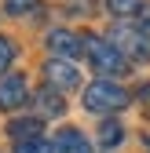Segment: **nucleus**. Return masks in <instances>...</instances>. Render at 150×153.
<instances>
[{
    "label": "nucleus",
    "mask_w": 150,
    "mask_h": 153,
    "mask_svg": "<svg viewBox=\"0 0 150 153\" xmlns=\"http://www.w3.org/2000/svg\"><path fill=\"white\" fill-rule=\"evenodd\" d=\"M106 40L114 44L124 59H132V62H150V33H146V29L128 26V22H117L114 29H110Z\"/></svg>",
    "instance_id": "nucleus-1"
},
{
    "label": "nucleus",
    "mask_w": 150,
    "mask_h": 153,
    "mask_svg": "<svg viewBox=\"0 0 150 153\" xmlns=\"http://www.w3.org/2000/svg\"><path fill=\"white\" fill-rule=\"evenodd\" d=\"M128 102V91L121 88V84H114V80H95V84H88L84 88V106L92 109V113H117V109H124Z\"/></svg>",
    "instance_id": "nucleus-2"
},
{
    "label": "nucleus",
    "mask_w": 150,
    "mask_h": 153,
    "mask_svg": "<svg viewBox=\"0 0 150 153\" xmlns=\"http://www.w3.org/2000/svg\"><path fill=\"white\" fill-rule=\"evenodd\" d=\"M81 40H84V51H88L92 66H95L99 73H110V76L128 73V59H124L110 40H103V36H81Z\"/></svg>",
    "instance_id": "nucleus-3"
},
{
    "label": "nucleus",
    "mask_w": 150,
    "mask_h": 153,
    "mask_svg": "<svg viewBox=\"0 0 150 153\" xmlns=\"http://www.w3.org/2000/svg\"><path fill=\"white\" fill-rule=\"evenodd\" d=\"M44 80H48V88H55V91H73V88L81 84V73H77L73 62L51 59V62H44Z\"/></svg>",
    "instance_id": "nucleus-4"
},
{
    "label": "nucleus",
    "mask_w": 150,
    "mask_h": 153,
    "mask_svg": "<svg viewBox=\"0 0 150 153\" xmlns=\"http://www.w3.org/2000/svg\"><path fill=\"white\" fill-rule=\"evenodd\" d=\"M29 102V88L22 73H4L0 76V109H18Z\"/></svg>",
    "instance_id": "nucleus-5"
},
{
    "label": "nucleus",
    "mask_w": 150,
    "mask_h": 153,
    "mask_svg": "<svg viewBox=\"0 0 150 153\" xmlns=\"http://www.w3.org/2000/svg\"><path fill=\"white\" fill-rule=\"evenodd\" d=\"M48 48H51L55 59L73 62V59L84 51V40H81L77 33H70V29H51V33H48Z\"/></svg>",
    "instance_id": "nucleus-6"
},
{
    "label": "nucleus",
    "mask_w": 150,
    "mask_h": 153,
    "mask_svg": "<svg viewBox=\"0 0 150 153\" xmlns=\"http://www.w3.org/2000/svg\"><path fill=\"white\" fill-rule=\"evenodd\" d=\"M51 153H92V142L84 139V131H77V128H66V131H59V135H55Z\"/></svg>",
    "instance_id": "nucleus-7"
},
{
    "label": "nucleus",
    "mask_w": 150,
    "mask_h": 153,
    "mask_svg": "<svg viewBox=\"0 0 150 153\" xmlns=\"http://www.w3.org/2000/svg\"><path fill=\"white\" fill-rule=\"evenodd\" d=\"M37 109H40L44 117H62L66 102H62V95L55 91V88H40V91H37Z\"/></svg>",
    "instance_id": "nucleus-8"
},
{
    "label": "nucleus",
    "mask_w": 150,
    "mask_h": 153,
    "mask_svg": "<svg viewBox=\"0 0 150 153\" xmlns=\"http://www.w3.org/2000/svg\"><path fill=\"white\" fill-rule=\"evenodd\" d=\"M40 131H44V124L37 120V117H22V120H11V124H8V135H11L15 142H26V139H40Z\"/></svg>",
    "instance_id": "nucleus-9"
},
{
    "label": "nucleus",
    "mask_w": 150,
    "mask_h": 153,
    "mask_svg": "<svg viewBox=\"0 0 150 153\" xmlns=\"http://www.w3.org/2000/svg\"><path fill=\"white\" fill-rule=\"evenodd\" d=\"M121 139H124V128L117 120H103V128H99V146L103 149H114Z\"/></svg>",
    "instance_id": "nucleus-10"
},
{
    "label": "nucleus",
    "mask_w": 150,
    "mask_h": 153,
    "mask_svg": "<svg viewBox=\"0 0 150 153\" xmlns=\"http://www.w3.org/2000/svg\"><path fill=\"white\" fill-rule=\"evenodd\" d=\"M139 7H143V0H106V11L117 18H136Z\"/></svg>",
    "instance_id": "nucleus-11"
},
{
    "label": "nucleus",
    "mask_w": 150,
    "mask_h": 153,
    "mask_svg": "<svg viewBox=\"0 0 150 153\" xmlns=\"http://www.w3.org/2000/svg\"><path fill=\"white\" fill-rule=\"evenodd\" d=\"M15 153H51V142L40 139H26V142H15Z\"/></svg>",
    "instance_id": "nucleus-12"
},
{
    "label": "nucleus",
    "mask_w": 150,
    "mask_h": 153,
    "mask_svg": "<svg viewBox=\"0 0 150 153\" xmlns=\"http://www.w3.org/2000/svg\"><path fill=\"white\" fill-rule=\"evenodd\" d=\"M37 4L40 0H4V11L8 15H29V11H37Z\"/></svg>",
    "instance_id": "nucleus-13"
},
{
    "label": "nucleus",
    "mask_w": 150,
    "mask_h": 153,
    "mask_svg": "<svg viewBox=\"0 0 150 153\" xmlns=\"http://www.w3.org/2000/svg\"><path fill=\"white\" fill-rule=\"evenodd\" d=\"M15 62V44L8 36H0V73H8V66Z\"/></svg>",
    "instance_id": "nucleus-14"
},
{
    "label": "nucleus",
    "mask_w": 150,
    "mask_h": 153,
    "mask_svg": "<svg viewBox=\"0 0 150 153\" xmlns=\"http://www.w3.org/2000/svg\"><path fill=\"white\" fill-rule=\"evenodd\" d=\"M139 29H150V4L139 7Z\"/></svg>",
    "instance_id": "nucleus-15"
},
{
    "label": "nucleus",
    "mask_w": 150,
    "mask_h": 153,
    "mask_svg": "<svg viewBox=\"0 0 150 153\" xmlns=\"http://www.w3.org/2000/svg\"><path fill=\"white\" fill-rule=\"evenodd\" d=\"M139 102H146V109H150V84L139 88Z\"/></svg>",
    "instance_id": "nucleus-16"
}]
</instances>
